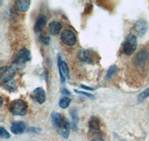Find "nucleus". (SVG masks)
Instances as JSON below:
<instances>
[{
	"mask_svg": "<svg viewBox=\"0 0 149 141\" xmlns=\"http://www.w3.org/2000/svg\"><path fill=\"white\" fill-rule=\"evenodd\" d=\"M61 28H62V25L59 22H52L49 25V30L50 34L52 35H57L60 33Z\"/></svg>",
	"mask_w": 149,
	"mask_h": 141,
	"instance_id": "14",
	"label": "nucleus"
},
{
	"mask_svg": "<svg viewBox=\"0 0 149 141\" xmlns=\"http://www.w3.org/2000/svg\"><path fill=\"white\" fill-rule=\"evenodd\" d=\"M0 130H1V134H0L1 138H5V139H8V138H10V134H9V133L3 127L0 128Z\"/></svg>",
	"mask_w": 149,
	"mask_h": 141,
	"instance_id": "22",
	"label": "nucleus"
},
{
	"mask_svg": "<svg viewBox=\"0 0 149 141\" xmlns=\"http://www.w3.org/2000/svg\"><path fill=\"white\" fill-rule=\"evenodd\" d=\"M70 114H71L72 118L73 120V123L74 124H77L78 121V112H77V110L75 108H72V109H70Z\"/></svg>",
	"mask_w": 149,
	"mask_h": 141,
	"instance_id": "20",
	"label": "nucleus"
},
{
	"mask_svg": "<svg viewBox=\"0 0 149 141\" xmlns=\"http://www.w3.org/2000/svg\"><path fill=\"white\" fill-rule=\"evenodd\" d=\"M89 138L92 141L103 140L100 120L95 116H92L89 120Z\"/></svg>",
	"mask_w": 149,
	"mask_h": 141,
	"instance_id": "2",
	"label": "nucleus"
},
{
	"mask_svg": "<svg viewBox=\"0 0 149 141\" xmlns=\"http://www.w3.org/2000/svg\"><path fill=\"white\" fill-rule=\"evenodd\" d=\"M61 68H62V71H63L65 77L70 78V70H69V68H68L67 64L64 61L61 62Z\"/></svg>",
	"mask_w": 149,
	"mask_h": 141,
	"instance_id": "18",
	"label": "nucleus"
},
{
	"mask_svg": "<svg viewBox=\"0 0 149 141\" xmlns=\"http://www.w3.org/2000/svg\"><path fill=\"white\" fill-rule=\"evenodd\" d=\"M81 88L84 89H86V90H89V91H93V90H95L94 88H92L88 87V86H84V85H81Z\"/></svg>",
	"mask_w": 149,
	"mask_h": 141,
	"instance_id": "26",
	"label": "nucleus"
},
{
	"mask_svg": "<svg viewBox=\"0 0 149 141\" xmlns=\"http://www.w3.org/2000/svg\"><path fill=\"white\" fill-rule=\"evenodd\" d=\"M79 59L82 62H85L89 64H93L96 62V54L90 50H82L78 54Z\"/></svg>",
	"mask_w": 149,
	"mask_h": 141,
	"instance_id": "7",
	"label": "nucleus"
},
{
	"mask_svg": "<svg viewBox=\"0 0 149 141\" xmlns=\"http://www.w3.org/2000/svg\"><path fill=\"white\" fill-rule=\"evenodd\" d=\"M61 40L68 46H74L77 42V37L74 32L70 30H64L61 35Z\"/></svg>",
	"mask_w": 149,
	"mask_h": 141,
	"instance_id": "5",
	"label": "nucleus"
},
{
	"mask_svg": "<svg viewBox=\"0 0 149 141\" xmlns=\"http://www.w3.org/2000/svg\"><path fill=\"white\" fill-rule=\"evenodd\" d=\"M52 122L58 134L65 139H67L70 131V124L67 120L59 113L53 112L52 114Z\"/></svg>",
	"mask_w": 149,
	"mask_h": 141,
	"instance_id": "1",
	"label": "nucleus"
},
{
	"mask_svg": "<svg viewBox=\"0 0 149 141\" xmlns=\"http://www.w3.org/2000/svg\"><path fill=\"white\" fill-rule=\"evenodd\" d=\"M26 130V125L22 121L14 122L10 126V131L16 135L22 134Z\"/></svg>",
	"mask_w": 149,
	"mask_h": 141,
	"instance_id": "10",
	"label": "nucleus"
},
{
	"mask_svg": "<svg viewBox=\"0 0 149 141\" xmlns=\"http://www.w3.org/2000/svg\"><path fill=\"white\" fill-rule=\"evenodd\" d=\"M70 102H71V99L69 97H63L60 100L59 106L62 109H66L69 107Z\"/></svg>",
	"mask_w": 149,
	"mask_h": 141,
	"instance_id": "16",
	"label": "nucleus"
},
{
	"mask_svg": "<svg viewBox=\"0 0 149 141\" xmlns=\"http://www.w3.org/2000/svg\"><path fill=\"white\" fill-rule=\"evenodd\" d=\"M74 92H76L77 94H81V95L86 96V97H87L90 98V99H94V98H95V96L93 95V94H90V93L84 92V91H78V90H74Z\"/></svg>",
	"mask_w": 149,
	"mask_h": 141,
	"instance_id": "23",
	"label": "nucleus"
},
{
	"mask_svg": "<svg viewBox=\"0 0 149 141\" xmlns=\"http://www.w3.org/2000/svg\"><path fill=\"white\" fill-rule=\"evenodd\" d=\"M61 62H62V61H61V56H58V70H59L61 81H62V82H64L65 80H66V77H65V75L63 74V71H62V68H61Z\"/></svg>",
	"mask_w": 149,
	"mask_h": 141,
	"instance_id": "17",
	"label": "nucleus"
},
{
	"mask_svg": "<svg viewBox=\"0 0 149 141\" xmlns=\"http://www.w3.org/2000/svg\"><path fill=\"white\" fill-rule=\"evenodd\" d=\"M137 47V39L136 37L133 34H130L127 37L123 44V51L126 55H131Z\"/></svg>",
	"mask_w": 149,
	"mask_h": 141,
	"instance_id": "4",
	"label": "nucleus"
},
{
	"mask_svg": "<svg viewBox=\"0 0 149 141\" xmlns=\"http://www.w3.org/2000/svg\"><path fill=\"white\" fill-rule=\"evenodd\" d=\"M134 29H135V31L137 33V35L142 37L147 31L148 25L145 21L139 20L134 25Z\"/></svg>",
	"mask_w": 149,
	"mask_h": 141,
	"instance_id": "12",
	"label": "nucleus"
},
{
	"mask_svg": "<svg viewBox=\"0 0 149 141\" xmlns=\"http://www.w3.org/2000/svg\"><path fill=\"white\" fill-rule=\"evenodd\" d=\"M46 22H47L46 17L43 15L40 16L36 21L35 25H34V30L36 32L42 31V29L44 28V27L46 26Z\"/></svg>",
	"mask_w": 149,
	"mask_h": 141,
	"instance_id": "13",
	"label": "nucleus"
},
{
	"mask_svg": "<svg viewBox=\"0 0 149 141\" xmlns=\"http://www.w3.org/2000/svg\"><path fill=\"white\" fill-rule=\"evenodd\" d=\"M9 109L14 115L23 116L27 113L28 104L26 101L22 100H14L10 102Z\"/></svg>",
	"mask_w": 149,
	"mask_h": 141,
	"instance_id": "3",
	"label": "nucleus"
},
{
	"mask_svg": "<svg viewBox=\"0 0 149 141\" xmlns=\"http://www.w3.org/2000/svg\"><path fill=\"white\" fill-rule=\"evenodd\" d=\"M31 97L39 104L44 103L46 99V92H45L44 89L42 88H37L36 89H34L31 94Z\"/></svg>",
	"mask_w": 149,
	"mask_h": 141,
	"instance_id": "9",
	"label": "nucleus"
},
{
	"mask_svg": "<svg viewBox=\"0 0 149 141\" xmlns=\"http://www.w3.org/2000/svg\"><path fill=\"white\" fill-rule=\"evenodd\" d=\"M1 79L4 83H8L13 80L16 74L15 69L10 66H5L1 68Z\"/></svg>",
	"mask_w": 149,
	"mask_h": 141,
	"instance_id": "6",
	"label": "nucleus"
},
{
	"mask_svg": "<svg viewBox=\"0 0 149 141\" xmlns=\"http://www.w3.org/2000/svg\"><path fill=\"white\" fill-rule=\"evenodd\" d=\"M148 57V53L146 50H141L135 57V64L138 67H141L146 62Z\"/></svg>",
	"mask_w": 149,
	"mask_h": 141,
	"instance_id": "11",
	"label": "nucleus"
},
{
	"mask_svg": "<svg viewBox=\"0 0 149 141\" xmlns=\"http://www.w3.org/2000/svg\"><path fill=\"white\" fill-rule=\"evenodd\" d=\"M41 42L47 46L49 44V37L47 36H42L41 37Z\"/></svg>",
	"mask_w": 149,
	"mask_h": 141,
	"instance_id": "24",
	"label": "nucleus"
},
{
	"mask_svg": "<svg viewBox=\"0 0 149 141\" xmlns=\"http://www.w3.org/2000/svg\"><path fill=\"white\" fill-rule=\"evenodd\" d=\"M148 97H149V88H148L146 90H145L143 92H142L138 96V100L139 102H142V101L145 100Z\"/></svg>",
	"mask_w": 149,
	"mask_h": 141,
	"instance_id": "21",
	"label": "nucleus"
},
{
	"mask_svg": "<svg viewBox=\"0 0 149 141\" xmlns=\"http://www.w3.org/2000/svg\"><path fill=\"white\" fill-rule=\"evenodd\" d=\"M62 94H70V92H69V91H67V90H66V89H63V90H62Z\"/></svg>",
	"mask_w": 149,
	"mask_h": 141,
	"instance_id": "27",
	"label": "nucleus"
},
{
	"mask_svg": "<svg viewBox=\"0 0 149 141\" xmlns=\"http://www.w3.org/2000/svg\"><path fill=\"white\" fill-rule=\"evenodd\" d=\"M31 59V52L28 50L27 48H24L19 50L18 51L16 57L15 62L19 65L21 64H25L26 62H29Z\"/></svg>",
	"mask_w": 149,
	"mask_h": 141,
	"instance_id": "8",
	"label": "nucleus"
},
{
	"mask_svg": "<svg viewBox=\"0 0 149 141\" xmlns=\"http://www.w3.org/2000/svg\"><path fill=\"white\" fill-rule=\"evenodd\" d=\"M17 9L20 11L25 12L27 11L30 8L31 2L29 0H21V1H17L16 2Z\"/></svg>",
	"mask_w": 149,
	"mask_h": 141,
	"instance_id": "15",
	"label": "nucleus"
},
{
	"mask_svg": "<svg viewBox=\"0 0 149 141\" xmlns=\"http://www.w3.org/2000/svg\"><path fill=\"white\" fill-rule=\"evenodd\" d=\"M117 70H118V68H117L116 66H110L108 71H107V79H110L113 76L115 75L116 73L117 72Z\"/></svg>",
	"mask_w": 149,
	"mask_h": 141,
	"instance_id": "19",
	"label": "nucleus"
},
{
	"mask_svg": "<svg viewBox=\"0 0 149 141\" xmlns=\"http://www.w3.org/2000/svg\"><path fill=\"white\" fill-rule=\"evenodd\" d=\"M29 131H31V132H34V133H40V129L39 128H29Z\"/></svg>",
	"mask_w": 149,
	"mask_h": 141,
	"instance_id": "25",
	"label": "nucleus"
}]
</instances>
